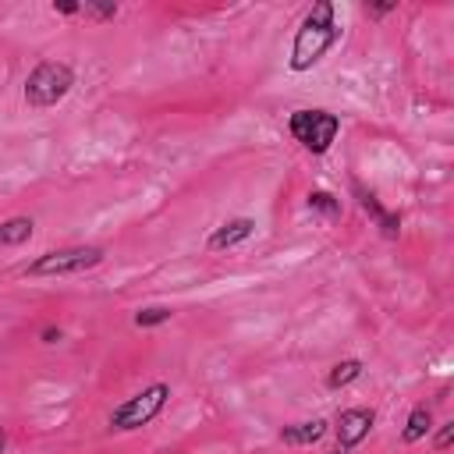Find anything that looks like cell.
Instances as JSON below:
<instances>
[{"label": "cell", "mask_w": 454, "mask_h": 454, "mask_svg": "<svg viewBox=\"0 0 454 454\" xmlns=\"http://www.w3.org/2000/svg\"><path fill=\"white\" fill-rule=\"evenodd\" d=\"M103 248L99 245H67V248H50L43 255H35L25 273L28 277H71V273H85L92 266L103 262Z\"/></svg>", "instance_id": "obj_4"}, {"label": "cell", "mask_w": 454, "mask_h": 454, "mask_svg": "<svg viewBox=\"0 0 454 454\" xmlns=\"http://www.w3.org/2000/svg\"><path fill=\"white\" fill-rule=\"evenodd\" d=\"M252 234H255V220H252V216H234V220L220 223V227L209 234L206 248H209V252H231V248H238L241 241H248Z\"/></svg>", "instance_id": "obj_8"}, {"label": "cell", "mask_w": 454, "mask_h": 454, "mask_svg": "<svg viewBox=\"0 0 454 454\" xmlns=\"http://www.w3.org/2000/svg\"><path fill=\"white\" fill-rule=\"evenodd\" d=\"M74 89V71L64 60H39L25 78V103L35 110L57 106Z\"/></svg>", "instance_id": "obj_3"}, {"label": "cell", "mask_w": 454, "mask_h": 454, "mask_svg": "<svg viewBox=\"0 0 454 454\" xmlns=\"http://www.w3.org/2000/svg\"><path fill=\"white\" fill-rule=\"evenodd\" d=\"M372 426H376V411L372 408H344L340 415H337V450L340 454H351V447H358L369 433H372Z\"/></svg>", "instance_id": "obj_6"}, {"label": "cell", "mask_w": 454, "mask_h": 454, "mask_svg": "<svg viewBox=\"0 0 454 454\" xmlns=\"http://www.w3.org/2000/svg\"><path fill=\"white\" fill-rule=\"evenodd\" d=\"M362 362L358 358H344V362H337V365H330V372H326V387L330 390H344V387H351L358 376H362Z\"/></svg>", "instance_id": "obj_12"}, {"label": "cell", "mask_w": 454, "mask_h": 454, "mask_svg": "<svg viewBox=\"0 0 454 454\" xmlns=\"http://www.w3.org/2000/svg\"><path fill=\"white\" fill-rule=\"evenodd\" d=\"M60 340V326H46L43 330V344H57Z\"/></svg>", "instance_id": "obj_18"}, {"label": "cell", "mask_w": 454, "mask_h": 454, "mask_svg": "<svg viewBox=\"0 0 454 454\" xmlns=\"http://www.w3.org/2000/svg\"><path fill=\"white\" fill-rule=\"evenodd\" d=\"M170 316H174V309H167V305H145V309L135 312V326H138V330L163 326V323H170Z\"/></svg>", "instance_id": "obj_13"}, {"label": "cell", "mask_w": 454, "mask_h": 454, "mask_svg": "<svg viewBox=\"0 0 454 454\" xmlns=\"http://www.w3.org/2000/svg\"><path fill=\"white\" fill-rule=\"evenodd\" d=\"M53 11H57V14H78L82 4H53Z\"/></svg>", "instance_id": "obj_19"}, {"label": "cell", "mask_w": 454, "mask_h": 454, "mask_svg": "<svg viewBox=\"0 0 454 454\" xmlns=\"http://www.w3.org/2000/svg\"><path fill=\"white\" fill-rule=\"evenodd\" d=\"M429 429H433V411H429V404H415V408L408 411V419H404L401 440H404V443H419V440L429 436Z\"/></svg>", "instance_id": "obj_10"}, {"label": "cell", "mask_w": 454, "mask_h": 454, "mask_svg": "<svg viewBox=\"0 0 454 454\" xmlns=\"http://www.w3.org/2000/svg\"><path fill=\"white\" fill-rule=\"evenodd\" d=\"M351 192H355V199H358V206H362V213H369V220L387 234V238H397L401 234V216L394 213V209H387L365 184H358V181H351Z\"/></svg>", "instance_id": "obj_7"}, {"label": "cell", "mask_w": 454, "mask_h": 454, "mask_svg": "<svg viewBox=\"0 0 454 454\" xmlns=\"http://www.w3.org/2000/svg\"><path fill=\"white\" fill-rule=\"evenodd\" d=\"M390 11H397V4H365V14H369V18H383V14H390Z\"/></svg>", "instance_id": "obj_17"}, {"label": "cell", "mask_w": 454, "mask_h": 454, "mask_svg": "<svg viewBox=\"0 0 454 454\" xmlns=\"http://www.w3.org/2000/svg\"><path fill=\"white\" fill-rule=\"evenodd\" d=\"M32 216H11V220H0V248H14V245H25L32 238Z\"/></svg>", "instance_id": "obj_11"}, {"label": "cell", "mask_w": 454, "mask_h": 454, "mask_svg": "<svg viewBox=\"0 0 454 454\" xmlns=\"http://www.w3.org/2000/svg\"><path fill=\"white\" fill-rule=\"evenodd\" d=\"M78 14H82V18H92V21H114V18L121 14V7H117V4H82Z\"/></svg>", "instance_id": "obj_15"}, {"label": "cell", "mask_w": 454, "mask_h": 454, "mask_svg": "<svg viewBox=\"0 0 454 454\" xmlns=\"http://www.w3.org/2000/svg\"><path fill=\"white\" fill-rule=\"evenodd\" d=\"M167 401H170V387H167L163 380H156V383L142 387L138 394H131L128 401H121V404L110 411L106 426H110V433H135V429L149 426V422L167 408Z\"/></svg>", "instance_id": "obj_2"}, {"label": "cell", "mask_w": 454, "mask_h": 454, "mask_svg": "<svg viewBox=\"0 0 454 454\" xmlns=\"http://www.w3.org/2000/svg\"><path fill=\"white\" fill-rule=\"evenodd\" d=\"M326 419H305V422H291V426H284L280 429V443H287V447H312V443H319L323 436H326Z\"/></svg>", "instance_id": "obj_9"}, {"label": "cell", "mask_w": 454, "mask_h": 454, "mask_svg": "<svg viewBox=\"0 0 454 454\" xmlns=\"http://www.w3.org/2000/svg\"><path fill=\"white\" fill-rule=\"evenodd\" d=\"M309 209L333 220V216H340V199H333L330 192H309Z\"/></svg>", "instance_id": "obj_14"}, {"label": "cell", "mask_w": 454, "mask_h": 454, "mask_svg": "<svg viewBox=\"0 0 454 454\" xmlns=\"http://www.w3.org/2000/svg\"><path fill=\"white\" fill-rule=\"evenodd\" d=\"M4 447H7V433L0 429V454H4Z\"/></svg>", "instance_id": "obj_20"}, {"label": "cell", "mask_w": 454, "mask_h": 454, "mask_svg": "<svg viewBox=\"0 0 454 454\" xmlns=\"http://www.w3.org/2000/svg\"><path fill=\"white\" fill-rule=\"evenodd\" d=\"M287 131L291 138L312 153V156H323L333 142H337V131H340V117L330 114V110H294L287 117Z\"/></svg>", "instance_id": "obj_5"}, {"label": "cell", "mask_w": 454, "mask_h": 454, "mask_svg": "<svg viewBox=\"0 0 454 454\" xmlns=\"http://www.w3.org/2000/svg\"><path fill=\"white\" fill-rule=\"evenodd\" d=\"M450 440H454V422H443V426L436 429V436H433V450L443 454V450L450 447Z\"/></svg>", "instance_id": "obj_16"}, {"label": "cell", "mask_w": 454, "mask_h": 454, "mask_svg": "<svg viewBox=\"0 0 454 454\" xmlns=\"http://www.w3.org/2000/svg\"><path fill=\"white\" fill-rule=\"evenodd\" d=\"M340 35H344V28H340V21H337V7H333L330 0H316V4L305 11V18L298 21V32H294V39H291L287 67H291L294 74L312 71V67L340 43Z\"/></svg>", "instance_id": "obj_1"}]
</instances>
